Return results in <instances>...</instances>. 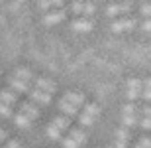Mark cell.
<instances>
[{"label":"cell","instance_id":"obj_31","mask_svg":"<svg viewBox=\"0 0 151 148\" xmlns=\"http://www.w3.org/2000/svg\"><path fill=\"white\" fill-rule=\"evenodd\" d=\"M141 113H143V117H145V119H151V107H147V105H145V107L141 109Z\"/></svg>","mask_w":151,"mask_h":148},{"label":"cell","instance_id":"obj_5","mask_svg":"<svg viewBox=\"0 0 151 148\" xmlns=\"http://www.w3.org/2000/svg\"><path fill=\"white\" fill-rule=\"evenodd\" d=\"M71 26H73V30H77V32H88V30H92V20H90V18H77Z\"/></svg>","mask_w":151,"mask_h":148},{"label":"cell","instance_id":"obj_12","mask_svg":"<svg viewBox=\"0 0 151 148\" xmlns=\"http://www.w3.org/2000/svg\"><path fill=\"white\" fill-rule=\"evenodd\" d=\"M69 136L73 138V140L78 144V146H81V144H83L84 140H86V134H84V132L81 131V128H71V131H69Z\"/></svg>","mask_w":151,"mask_h":148},{"label":"cell","instance_id":"obj_29","mask_svg":"<svg viewBox=\"0 0 151 148\" xmlns=\"http://www.w3.org/2000/svg\"><path fill=\"white\" fill-rule=\"evenodd\" d=\"M141 14H145L147 18H151V2H149V4H143V6H141Z\"/></svg>","mask_w":151,"mask_h":148},{"label":"cell","instance_id":"obj_23","mask_svg":"<svg viewBox=\"0 0 151 148\" xmlns=\"http://www.w3.org/2000/svg\"><path fill=\"white\" fill-rule=\"evenodd\" d=\"M78 119H81V125H84V126H90L92 122H94V119H90L88 114H78Z\"/></svg>","mask_w":151,"mask_h":148},{"label":"cell","instance_id":"obj_9","mask_svg":"<svg viewBox=\"0 0 151 148\" xmlns=\"http://www.w3.org/2000/svg\"><path fill=\"white\" fill-rule=\"evenodd\" d=\"M10 87H12V91H18V93H28L32 89L29 83H24V81L16 79V77H10Z\"/></svg>","mask_w":151,"mask_h":148},{"label":"cell","instance_id":"obj_25","mask_svg":"<svg viewBox=\"0 0 151 148\" xmlns=\"http://www.w3.org/2000/svg\"><path fill=\"white\" fill-rule=\"evenodd\" d=\"M63 146H65V148H78V144L75 142V140H73L71 136H67L65 140H63Z\"/></svg>","mask_w":151,"mask_h":148},{"label":"cell","instance_id":"obj_26","mask_svg":"<svg viewBox=\"0 0 151 148\" xmlns=\"http://www.w3.org/2000/svg\"><path fill=\"white\" fill-rule=\"evenodd\" d=\"M126 95H128L129 101H135L137 97H141V91H132V89H128V93H126Z\"/></svg>","mask_w":151,"mask_h":148},{"label":"cell","instance_id":"obj_15","mask_svg":"<svg viewBox=\"0 0 151 148\" xmlns=\"http://www.w3.org/2000/svg\"><path fill=\"white\" fill-rule=\"evenodd\" d=\"M84 114H88L90 119H94V117H98V114H100V109H98V105L90 103V105H86V107H84Z\"/></svg>","mask_w":151,"mask_h":148},{"label":"cell","instance_id":"obj_1","mask_svg":"<svg viewBox=\"0 0 151 148\" xmlns=\"http://www.w3.org/2000/svg\"><path fill=\"white\" fill-rule=\"evenodd\" d=\"M34 81H35V89L47 93V95L55 91V83H53V81H49L47 77H34Z\"/></svg>","mask_w":151,"mask_h":148},{"label":"cell","instance_id":"obj_32","mask_svg":"<svg viewBox=\"0 0 151 148\" xmlns=\"http://www.w3.org/2000/svg\"><path fill=\"white\" fill-rule=\"evenodd\" d=\"M6 148H22V146H20V142H18V140H8Z\"/></svg>","mask_w":151,"mask_h":148},{"label":"cell","instance_id":"obj_33","mask_svg":"<svg viewBox=\"0 0 151 148\" xmlns=\"http://www.w3.org/2000/svg\"><path fill=\"white\" fill-rule=\"evenodd\" d=\"M73 10L77 12V14H81V12H83V2H75V4H73Z\"/></svg>","mask_w":151,"mask_h":148},{"label":"cell","instance_id":"obj_20","mask_svg":"<svg viewBox=\"0 0 151 148\" xmlns=\"http://www.w3.org/2000/svg\"><path fill=\"white\" fill-rule=\"evenodd\" d=\"M120 10H122V6H120V4H110L106 8V14H108V16H116Z\"/></svg>","mask_w":151,"mask_h":148},{"label":"cell","instance_id":"obj_8","mask_svg":"<svg viewBox=\"0 0 151 148\" xmlns=\"http://www.w3.org/2000/svg\"><path fill=\"white\" fill-rule=\"evenodd\" d=\"M65 10H55V12H49V14H45L43 16V22L45 24H59L61 20H65Z\"/></svg>","mask_w":151,"mask_h":148},{"label":"cell","instance_id":"obj_22","mask_svg":"<svg viewBox=\"0 0 151 148\" xmlns=\"http://www.w3.org/2000/svg\"><path fill=\"white\" fill-rule=\"evenodd\" d=\"M83 12H84V16H90V14L94 12V2H84L83 4Z\"/></svg>","mask_w":151,"mask_h":148},{"label":"cell","instance_id":"obj_28","mask_svg":"<svg viewBox=\"0 0 151 148\" xmlns=\"http://www.w3.org/2000/svg\"><path fill=\"white\" fill-rule=\"evenodd\" d=\"M137 125L143 126V128H151V119H145V117H143L141 120H137Z\"/></svg>","mask_w":151,"mask_h":148},{"label":"cell","instance_id":"obj_17","mask_svg":"<svg viewBox=\"0 0 151 148\" xmlns=\"http://www.w3.org/2000/svg\"><path fill=\"white\" fill-rule=\"evenodd\" d=\"M47 136H49L51 140H59V138H61V131H59L55 125H49L47 126Z\"/></svg>","mask_w":151,"mask_h":148},{"label":"cell","instance_id":"obj_16","mask_svg":"<svg viewBox=\"0 0 151 148\" xmlns=\"http://www.w3.org/2000/svg\"><path fill=\"white\" fill-rule=\"evenodd\" d=\"M122 120H124V128H129V126L137 125V117L135 114H124Z\"/></svg>","mask_w":151,"mask_h":148},{"label":"cell","instance_id":"obj_18","mask_svg":"<svg viewBox=\"0 0 151 148\" xmlns=\"http://www.w3.org/2000/svg\"><path fill=\"white\" fill-rule=\"evenodd\" d=\"M141 87H143V81L135 79V77L128 81V89H132V91H141Z\"/></svg>","mask_w":151,"mask_h":148},{"label":"cell","instance_id":"obj_3","mask_svg":"<svg viewBox=\"0 0 151 148\" xmlns=\"http://www.w3.org/2000/svg\"><path fill=\"white\" fill-rule=\"evenodd\" d=\"M28 95L34 99L35 103H39V105H47V103L51 101V95H47V93H43V91H39V89H35V87H32V89H29Z\"/></svg>","mask_w":151,"mask_h":148},{"label":"cell","instance_id":"obj_6","mask_svg":"<svg viewBox=\"0 0 151 148\" xmlns=\"http://www.w3.org/2000/svg\"><path fill=\"white\" fill-rule=\"evenodd\" d=\"M0 103H4V105H8V107L16 105L18 103L16 93L12 91V89H2V91H0Z\"/></svg>","mask_w":151,"mask_h":148},{"label":"cell","instance_id":"obj_35","mask_svg":"<svg viewBox=\"0 0 151 148\" xmlns=\"http://www.w3.org/2000/svg\"><path fill=\"white\" fill-rule=\"evenodd\" d=\"M143 89H151V77H147V79L143 81Z\"/></svg>","mask_w":151,"mask_h":148},{"label":"cell","instance_id":"obj_27","mask_svg":"<svg viewBox=\"0 0 151 148\" xmlns=\"http://www.w3.org/2000/svg\"><path fill=\"white\" fill-rule=\"evenodd\" d=\"M139 146H141V148H151V138H149V136L139 138Z\"/></svg>","mask_w":151,"mask_h":148},{"label":"cell","instance_id":"obj_2","mask_svg":"<svg viewBox=\"0 0 151 148\" xmlns=\"http://www.w3.org/2000/svg\"><path fill=\"white\" fill-rule=\"evenodd\" d=\"M20 113H22L24 117H28L29 120H34V119L39 117V109L34 103H22V105H20Z\"/></svg>","mask_w":151,"mask_h":148},{"label":"cell","instance_id":"obj_10","mask_svg":"<svg viewBox=\"0 0 151 148\" xmlns=\"http://www.w3.org/2000/svg\"><path fill=\"white\" fill-rule=\"evenodd\" d=\"M14 77H16V79H20V81H24V83L34 81V73H32L28 67H18L16 73H14Z\"/></svg>","mask_w":151,"mask_h":148},{"label":"cell","instance_id":"obj_4","mask_svg":"<svg viewBox=\"0 0 151 148\" xmlns=\"http://www.w3.org/2000/svg\"><path fill=\"white\" fill-rule=\"evenodd\" d=\"M135 26L134 18H124V20H116L112 22V30L114 32H124V30H132Z\"/></svg>","mask_w":151,"mask_h":148},{"label":"cell","instance_id":"obj_30","mask_svg":"<svg viewBox=\"0 0 151 148\" xmlns=\"http://www.w3.org/2000/svg\"><path fill=\"white\" fill-rule=\"evenodd\" d=\"M141 95L145 101H151V89H141Z\"/></svg>","mask_w":151,"mask_h":148},{"label":"cell","instance_id":"obj_11","mask_svg":"<svg viewBox=\"0 0 151 148\" xmlns=\"http://www.w3.org/2000/svg\"><path fill=\"white\" fill-rule=\"evenodd\" d=\"M59 109H61L65 114H69V117H75V114H78V109L73 107L71 103H67L65 99H61V101H59Z\"/></svg>","mask_w":151,"mask_h":148},{"label":"cell","instance_id":"obj_21","mask_svg":"<svg viewBox=\"0 0 151 148\" xmlns=\"http://www.w3.org/2000/svg\"><path fill=\"white\" fill-rule=\"evenodd\" d=\"M124 114H135L137 113V107H135L134 103H128V105H124Z\"/></svg>","mask_w":151,"mask_h":148},{"label":"cell","instance_id":"obj_36","mask_svg":"<svg viewBox=\"0 0 151 148\" xmlns=\"http://www.w3.org/2000/svg\"><path fill=\"white\" fill-rule=\"evenodd\" d=\"M0 140H6V132L2 131V128H0Z\"/></svg>","mask_w":151,"mask_h":148},{"label":"cell","instance_id":"obj_19","mask_svg":"<svg viewBox=\"0 0 151 148\" xmlns=\"http://www.w3.org/2000/svg\"><path fill=\"white\" fill-rule=\"evenodd\" d=\"M128 136H129L128 128H120V131L116 132V140H118V142H126V140H128Z\"/></svg>","mask_w":151,"mask_h":148},{"label":"cell","instance_id":"obj_34","mask_svg":"<svg viewBox=\"0 0 151 148\" xmlns=\"http://www.w3.org/2000/svg\"><path fill=\"white\" fill-rule=\"evenodd\" d=\"M141 28L145 30V32H151V18H147L145 22H143V26H141Z\"/></svg>","mask_w":151,"mask_h":148},{"label":"cell","instance_id":"obj_7","mask_svg":"<svg viewBox=\"0 0 151 148\" xmlns=\"http://www.w3.org/2000/svg\"><path fill=\"white\" fill-rule=\"evenodd\" d=\"M65 101L67 103H71L73 107H81V105H84V95L83 93H78V91H71V93H67L65 95Z\"/></svg>","mask_w":151,"mask_h":148},{"label":"cell","instance_id":"obj_14","mask_svg":"<svg viewBox=\"0 0 151 148\" xmlns=\"http://www.w3.org/2000/svg\"><path fill=\"white\" fill-rule=\"evenodd\" d=\"M14 122H16V125L20 126V128H28V126H29V122H32V120H29L28 117H24L22 113H18L16 117H14Z\"/></svg>","mask_w":151,"mask_h":148},{"label":"cell","instance_id":"obj_24","mask_svg":"<svg viewBox=\"0 0 151 148\" xmlns=\"http://www.w3.org/2000/svg\"><path fill=\"white\" fill-rule=\"evenodd\" d=\"M0 114H2V117H10V114H12V107L4 105V103H0Z\"/></svg>","mask_w":151,"mask_h":148},{"label":"cell","instance_id":"obj_13","mask_svg":"<svg viewBox=\"0 0 151 148\" xmlns=\"http://www.w3.org/2000/svg\"><path fill=\"white\" fill-rule=\"evenodd\" d=\"M51 125H55L59 131H67L69 125H71V120L67 119V117H57V119H53V122Z\"/></svg>","mask_w":151,"mask_h":148}]
</instances>
